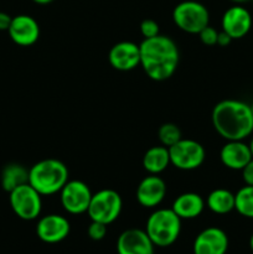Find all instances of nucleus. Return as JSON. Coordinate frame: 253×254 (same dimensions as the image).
<instances>
[{
    "label": "nucleus",
    "instance_id": "nucleus-33",
    "mask_svg": "<svg viewBox=\"0 0 253 254\" xmlns=\"http://www.w3.org/2000/svg\"><path fill=\"white\" fill-rule=\"evenodd\" d=\"M250 148H251V151H252V156H253V138L251 139V143H250Z\"/></svg>",
    "mask_w": 253,
    "mask_h": 254
},
{
    "label": "nucleus",
    "instance_id": "nucleus-5",
    "mask_svg": "<svg viewBox=\"0 0 253 254\" xmlns=\"http://www.w3.org/2000/svg\"><path fill=\"white\" fill-rule=\"evenodd\" d=\"M173 21L181 31L198 35L210 22V12L201 2L185 0L174 7Z\"/></svg>",
    "mask_w": 253,
    "mask_h": 254
},
{
    "label": "nucleus",
    "instance_id": "nucleus-10",
    "mask_svg": "<svg viewBox=\"0 0 253 254\" xmlns=\"http://www.w3.org/2000/svg\"><path fill=\"white\" fill-rule=\"evenodd\" d=\"M71 231L69 221L64 216L56 215H46L37 221L36 225V235L42 242L55 245L66 240Z\"/></svg>",
    "mask_w": 253,
    "mask_h": 254
},
{
    "label": "nucleus",
    "instance_id": "nucleus-16",
    "mask_svg": "<svg viewBox=\"0 0 253 254\" xmlns=\"http://www.w3.org/2000/svg\"><path fill=\"white\" fill-rule=\"evenodd\" d=\"M166 196V184L160 176L150 175L144 178L136 188L135 197L140 206L145 208H155Z\"/></svg>",
    "mask_w": 253,
    "mask_h": 254
},
{
    "label": "nucleus",
    "instance_id": "nucleus-15",
    "mask_svg": "<svg viewBox=\"0 0 253 254\" xmlns=\"http://www.w3.org/2000/svg\"><path fill=\"white\" fill-rule=\"evenodd\" d=\"M154 247L145 230L139 228L123 231L117 240L118 254H154Z\"/></svg>",
    "mask_w": 253,
    "mask_h": 254
},
{
    "label": "nucleus",
    "instance_id": "nucleus-4",
    "mask_svg": "<svg viewBox=\"0 0 253 254\" xmlns=\"http://www.w3.org/2000/svg\"><path fill=\"white\" fill-rule=\"evenodd\" d=\"M145 232L156 247H169L178 241L181 232V218L173 208H159L146 220Z\"/></svg>",
    "mask_w": 253,
    "mask_h": 254
},
{
    "label": "nucleus",
    "instance_id": "nucleus-20",
    "mask_svg": "<svg viewBox=\"0 0 253 254\" xmlns=\"http://www.w3.org/2000/svg\"><path fill=\"white\" fill-rule=\"evenodd\" d=\"M206 206L216 215H227L235 210V193L226 189H216L208 193Z\"/></svg>",
    "mask_w": 253,
    "mask_h": 254
},
{
    "label": "nucleus",
    "instance_id": "nucleus-28",
    "mask_svg": "<svg viewBox=\"0 0 253 254\" xmlns=\"http://www.w3.org/2000/svg\"><path fill=\"white\" fill-rule=\"evenodd\" d=\"M12 17L4 11H0V31H7Z\"/></svg>",
    "mask_w": 253,
    "mask_h": 254
},
{
    "label": "nucleus",
    "instance_id": "nucleus-9",
    "mask_svg": "<svg viewBox=\"0 0 253 254\" xmlns=\"http://www.w3.org/2000/svg\"><path fill=\"white\" fill-rule=\"evenodd\" d=\"M92 191L86 183L79 180H68L60 191V201L66 212L71 215H82L88 210Z\"/></svg>",
    "mask_w": 253,
    "mask_h": 254
},
{
    "label": "nucleus",
    "instance_id": "nucleus-23",
    "mask_svg": "<svg viewBox=\"0 0 253 254\" xmlns=\"http://www.w3.org/2000/svg\"><path fill=\"white\" fill-rule=\"evenodd\" d=\"M158 138L160 140L161 145L170 148L174 144L178 143L180 139H183L181 130L176 124L174 123H165L159 128Z\"/></svg>",
    "mask_w": 253,
    "mask_h": 254
},
{
    "label": "nucleus",
    "instance_id": "nucleus-8",
    "mask_svg": "<svg viewBox=\"0 0 253 254\" xmlns=\"http://www.w3.org/2000/svg\"><path fill=\"white\" fill-rule=\"evenodd\" d=\"M170 164L179 170L191 171L200 168L206 159V150L193 139H180L169 148Z\"/></svg>",
    "mask_w": 253,
    "mask_h": 254
},
{
    "label": "nucleus",
    "instance_id": "nucleus-11",
    "mask_svg": "<svg viewBox=\"0 0 253 254\" xmlns=\"http://www.w3.org/2000/svg\"><path fill=\"white\" fill-rule=\"evenodd\" d=\"M221 27L232 40L242 39L252 27V15L242 5L236 4L223 12Z\"/></svg>",
    "mask_w": 253,
    "mask_h": 254
},
{
    "label": "nucleus",
    "instance_id": "nucleus-1",
    "mask_svg": "<svg viewBox=\"0 0 253 254\" xmlns=\"http://www.w3.org/2000/svg\"><path fill=\"white\" fill-rule=\"evenodd\" d=\"M139 50L140 66L149 78L163 82L175 73L180 52L173 39L159 34L151 39H144L139 45Z\"/></svg>",
    "mask_w": 253,
    "mask_h": 254
},
{
    "label": "nucleus",
    "instance_id": "nucleus-27",
    "mask_svg": "<svg viewBox=\"0 0 253 254\" xmlns=\"http://www.w3.org/2000/svg\"><path fill=\"white\" fill-rule=\"evenodd\" d=\"M241 171H242V179L246 185L253 186V158Z\"/></svg>",
    "mask_w": 253,
    "mask_h": 254
},
{
    "label": "nucleus",
    "instance_id": "nucleus-34",
    "mask_svg": "<svg viewBox=\"0 0 253 254\" xmlns=\"http://www.w3.org/2000/svg\"><path fill=\"white\" fill-rule=\"evenodd\" d=\"M251 106V111H252V114H253V102H252V104H250Z\"/></svg>",
    "mask_w": 253,
    "mask_h": 254
},
{
    "label": "nucleus",
    "instance_id": "nucleus-13",
    "mask_svg": "<svg viewBox=\"0 0 253 254\" xmlns=\"http://www.w3.org/2000/svg\"><path fill=\"white\" fill-rule=\"evenodd\" d=\"M9 36L19 46H31L36 44L40 37L39 22L32 16L26 14L16 15L12 17L10 24Z\"/></svg>",
    "mask_w": 253,
    "mask_h": 254
},
{
    "label": "nucleus",
    "instance_id": "nucleus-35",
    "mask_svg": "<svg viewBox=\"0 0 253 254\" xmlns=\"http://www.w3.org/2000/svg\"><path fill=\"white\" fill-rule=\"evenodd\" d=\"M252 1H253V0H252Z\"/></svg>",
    "mask_w": 253,
    "mask_h": 254
},
{
    "label": "nucleus",
    "instance_id": "nucleus-32",
    "mask_svg": "<svg viewBox=\"0 0 253 254\" xmlns=\"http://www.w3.org/2000/svg\"><path fill=\"white\" fill-rule=\"evenodd\" d=\"M250 247H251V251L253 252V235L251 236V238H250Z\"/></svg>",
    "mask_w": 253,
    "mask_h": 254
},
{
    "label": "nucleus",
    "instance_id": "nucleus-31",
    "mask_svg": "<svg viewBox=\"0 0 253 254\" xmlns=\"http://www.w3.org/2000/svg\"><path fill=\"white\" fill-rule=\"evenodd\" d=\"M231 1H233L235 4H245V2H248V1H252V0H231Z\"/></svg>",
    "mask_w": 253,
    "mask_h": 254
},
{
    "label": "nucleus",
    "instance_id": "nucleus-21",
    "mask_svg": "<svg viewBox=\"0 0 253 254\" xmlns=\"http://www.w3.org/2000/svg\"><path fill=\"white\" fill-rule=\"evenodd\" d=\"M29 183V170L20 164H7L1 171V186L6 192H10L17 186Z\"/></svg>",
    "mask_w": 253,
    "mask_h": 254
},
{
    "label": "nucleus",
    "instance_id": "nucleus-19",
    "mask_svg": "<svg viewBox=\"0 0 253 254\" xmlns=\"http://www.w3.org/2000/svg\"><path fill=\"white\" fill-rule=\"evenodd\" d=\"M170 165L169 148L164 145L151 146L143 156V168L150 175H159Z\"/></svg>",
    "mask_w": 253,
    "mask_h": 254
},
{
    "label": "nucleus",
    "instance_id": "nucleus-29",
    "mask_svg": "<svg viewBox=\"0 0 253 254\" xmlns=\"http://www.w3.org/2000/svg\"><path fill=\"white\" fill-rule=\"evenodd\" d=\"M232 42V39L228 34H226L225 31H220L218 32V37H217V45L221 47H226Z\"/></svg>",
    "mask_w": 253,
    "mask_h": 254
},
{
    "label": "nucleus",
    "instance_id": "nucleus-18",
    "mask_svg": "<svg viewBox=\"0 0 253 254\" xmlns=\"http://www.w3.org/2000/svg\"><path fill=\"white\" fill-rule=\"evenodd\" d=\"M205 205V200L198 193L185 192L174 200L171 208L181 220H193L202 213Z\"/></svg>",
    "mask_w": 253,
    "mask_h": 254
},
{
    "label": "nucleus",
    "instance_id": "nucleus-24",
    "mask_svg": "<svg viewBox=\"0 0 253 254\" xmlns=\"http://www.w3.org/2000/svg\"><path fill=\"white\" fill-rule=\"evenodd\" d=\"M140 32L144 39H151L160 34L159 24L153 19H145L140 24Z\"/></svg>",
    "mask_w": 253,
    "mask_h": 254
},
{
    "label": "nucleus",
    "instance_id": "nucleus-17",
    "mask_svg": "<svg viewBox=\"0 0 253 254\" xmlns=\"http://www.w3.org/2000/svg\"><path fill=\"white\" fill-rule=\"evenodd\" d=\"M252 158L250 144H246L243 140H227L220 150L221 163L231 170L241 171Z\"/></svg>",
    "mask_w": 253,
    "mask_h": 254
},
{
    "label": "nucleus",
    "instance_id": "nucleus-26",
    "mask_svg": "<svg viewBox=\"0 0 253 254\" xmlns=\"http://www.w3.org/2000/svg\"><path fill=\"white\" fill-rule=\"evenodd\" d=\"M88 237L93 241H102L107 235V225L101 222H96V221H92L91 225L88 226Z\"/></svg>",
    "mask_w": 253,
    "mask_h": 254
},
{
    "label": "nucleus",
    "instance_id": "nucleus-7",
    "mask_svg": "<svg viewBox=\"0 0 253 254\" xmlns=\"http://www.w3.org/2000/svg\"><path fill=\"white\" fill-rule=\"evenodd\" d=\"M42 196L29 183L9 192V202L15 215L24 221L36 220L42 211Z\"/></svg>",
    "mask_w": 253,
    "mask_h": 254
},
{
    "label": "nucleus",
    "instance_id": "nucleus-2",
    "mask_svg": "<svg viewBox=\"0 0 253 254\" xmlns=\"http://www.w3.org/2000/svg\"><path fill=\"white\" fill-rule=\"evenodd\" d=\"M211 121L218 135L226 140H245L253 133L250 104L238 99H223L212 109Z\"/></svg>",
    "mask_w": 253,
    "mask_h": 254
},
{
    "label": "nucleus",
    "instance_id": "nucleus-6",
    "mask_svg": "<svg viewBox=\"0 0 253 254\" xmlns=\"http://www.w3.org/2000/svg\"><path fill=\"white\" fill-rule=\"evenodd\" d=\"M123 208V200L116 190L103 189L92 195L88 213L91 221L111 225L119 217Z\"/></svg>",
    "mask_w": 253,
    "mask_h": 254
},
{
    "label": "nucleus",
    "instance_id": "nucleus-22",
    "mask_svg": "<svg viewBox=\"0 0 253 254\" xmlns=\"http://www.w3.org/2000/svg\"><path fill=\"white\" fill-rule=\"evenodd\" d=\"M235 210L243 217L253 218V186H243L235 193Z\"/></svg>",
    "mask_w": 253,
    "mask_h": 254
},
{
    "label": "nucleus",
    "instance_id": "nucleus-12",
    "mask_svg": "<svg viewBox=\"0 0 253 254\" xmlns=\"http://www.w3.org/2000/svg\"><path fill=\"white\" fill-rule=\"evenodd\" d=\"M228 237L218 227H207L196 236L192 245L193 254H226Z\"/></svg>",
    "mask_w": 253,
    "mask_h": 254
},
{
    "label": "nucleus",
    "instance_id": "nucleus-3",
    "mask_svg": "<svg viewBox=\"0 0 253 254\" xmlns=\"http://www.w3.org/2000/svg\"><path fill=\"white\" fill-rule=\"evenodd\" d=\"M68 169L57 159H44L29 169V184L41 196L60 192L68 181Z\"/></svg>",
    "mask_w": 253,
    "mask_h": 254
},
{
    "label": "nucleus",
    "instance_id": "nucleus-14",
    "mask_svg": "<svg viewBox=\"0 0 253 254\" xmlns=\"http://www.w3.org/2000/svg\"><path fill=\"white\" fill-rule=\"evenodd\" d=\"M108 61L117 71L128 72L140 66L139 45L131 41H121L114 45L108 54Z\"/></svg>",
    "mask_w": 253,
    "mask_h": 254
},
{
    "label": "nucleus",
    "instance_id": "nucleus-25",
    "mask_svg": "<svg viewBox=\"0 0 253 254\" xmlns=\"http://www.w3.org/2000/svg\"><path fill=\"white\" fill-rule=\"evenodd\" d=\"M198 36H200L201 42L203 45H207V46H215V45H217L218 31L215 27L210 26V25H207L205 29L201 30L198 32Z\"/></svg>",
    "mask_w": 253,
    "mask_h": 254
},
{
    "label": "nucleus",
    "instance_id": "nucleus-30",
    "mask_svg": "<svg viewBox=\"0 0 253 254\" xmlns=\"http://www.w3.org/2000/svg\"><path fill=\"white\" fill-rule=\"evenodd\" d=\"M34 2H36V4L39 5H47V4H51L54 0H32Z\"/></svg>",
    "mask_w": 253,
    "mask_h": 254
}]
</instances>
